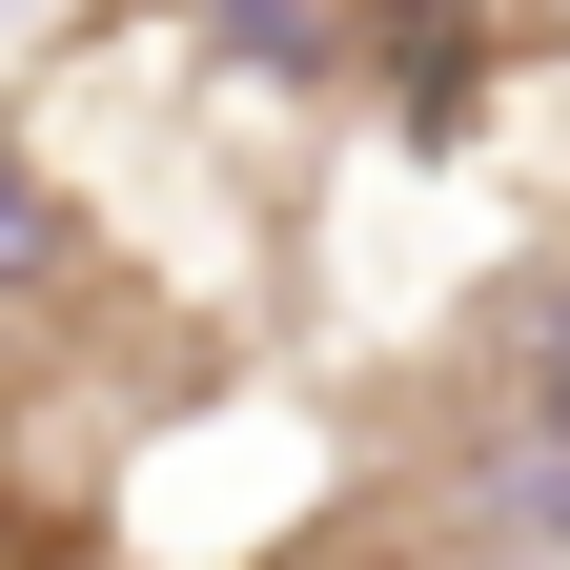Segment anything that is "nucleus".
Here are the masks:
<instances>
[{
	"label": "nucleus",
	"instance_id": "obj_2",
	"mask_svg": "<svg viewBox=\"0 0 570 570\" xmlns=\"http://www.w3.org/2000/svg\"><path fill=\"white\" fill-rule=\"evenodd\" d=\"M0 285H61V204H41V164H0Z\"/></svg>",
	"mask_w": 570,
	"mask_h": 570
},
{
	"label": "nucleus",
	"instance_id": "obj_1",
	"mask_svg": "<svg viewBox=\"0 0 570 570\" xmlns=\"http://www.w3.org/2000/svg\"><path fill=\"white\" fill-rule=\"evenodd\" d=\"M530 449L570 469V265H550V306H530Z\"/></svg>",
	"mask_w": 570,
	"mask_h": 570
}]
</instances>
